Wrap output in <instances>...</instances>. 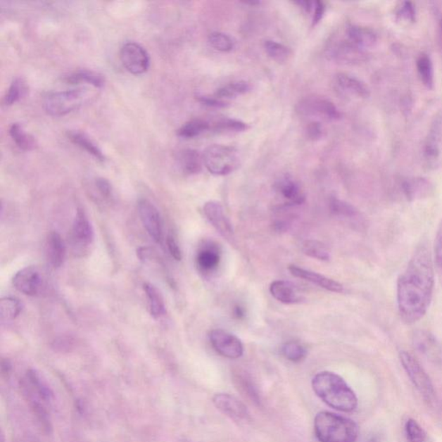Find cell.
<instances>
[{"label":"cell","instance_id":"6da1fadb","mask_svg":"<svg viewBox=\"0 0 442 442\" xmlns=\"http://www.w3.org/2000/svg\"><path fill=\"white\" fill-rule=\"evenodd\" d=\"M434 287L431 253L422 244L415 251L396 285V302L403 322L414 324L424 317L431 303Z\"/></svg>","mask_w":442,"mask_h":442},{"label":"cell","instance_id":"7a4b0ae2","mask_svg":"<svg viewBox=\"0 0 442 442\" xmlns=\"http://www.w3.org/2000/svg\"><path fill=\"white\" fill-rule=\"evenodd\" d=\"M312 387L318 398L334 410L349 413L357 409L358 398L355 392L336 373H317L312 380Z\"/></svg>","mask_w":442,"mask_h":442},{"label":"cell","instance_id":"3957f363","mask_svg":"<svg viewBox=\"0 0 442 442\" xmlns=\"http://www.w3.org/2000/svg\"><path fill=\"white\" fill-rule=\"evenodd\" d=\"M314 429L320 442H356L359 437L355 422L329 411L315 415Z\"/></svg>","mask_w":442,"mask_h":442},{"label":"cell","instance_id":"277c9868","mask_svg":"<svg viewBox=\"0 0 442 442\" xmlns=\"http://www.w3.org/2000/svg\"><path fill=\"white\" fill-rule=\"evenodd\" d=\"M94 95L92 91L87 87L51 93L44 98V108L49 115L64 116L81 108Z\"/></svg>","mask_w":442,"mask_h":442},{"label":"cell","instance_id":"5b68a950","mask_svg":"<svg viewBox=\"0 0 442 442\" xmlns=\"http://www.w3.org/2000/svg\"><path fill=\"white\" fill-rule=\"evenodd\" d=\"M203 163L213 175H229L240 166L239 151L235 147L213 144L204 151Z\"/></svg>","mask_w":442,"mask_h":442},{"label":"cell","instance_id":"8992f818","mask_svg":"<svg viewBox=\"0 0 442 442\" xmlns=\"http://www.w3.org/2000/svg\"><path fill=\"white\" fill-rule=\"evenodd\" d=\"M399 359L401 361L403 369H405L408 377H409L413 386L417 389L424 398L425 401L431 403L436 398V391L431 379L426 372L419 361L410 353L402 351L399 353Z\"/></svg>","mask_w":442,"mask_h":442},{"label":"cell","instance_id":"52a82bcc","mask_svg":"<svg viewBox=\"0 0 442 442\" xmlns=\"http://www.w3.org/2000/svg\"><path fill=\"white\" fill-rule=\"evenodd\" d=\"M296 112L303 117L322 118L327 120L341 119L340 110L333 102L321 96H307L301 100L296 106Z\"/></svg>","mask_w":442,"mask_h":442},{"label":"cell","instance_id":"ba28073f","mask_svg":"<svg viewBox=\"0 0 442 442\" xmlns=\"http://www.w3.org/2000/svg\"><path fill=\"white\" fill-rule=\"evenodd\" d=\"M120 60L130 73H146L150 67V56L146 49L135 42L125 44L120 49Z\"/></svg>","mask_w":442,"mask_h":442},{"label":"cell","instance_id":"9c48e42d","mask_svg":"<svg viewBox=\"0 0 442 442\" xmlns=\"http://www.w3.org/2000/svg\"><path fill=\"white\" fill-rule=\"evenodd\" d=\"M211 345L220 355L236 360L244 353L241 341L236 335L223 329H213L209 333Z\"/></svg>","mask_w":442,"mask_h":442},{"label":"cell","instance_id":"30bf717a","mask_svg":"<svg viewBox=\"0 0 442 442\" xmlns=\"http://www.w3.org/2000/svg\"><path fill=\"white\" fill-rule=\"evenodd\" d=\"M203 212L207 219L213 227L220 232L224 239H226L231 245L235 244V236L232 229L230 220L225 215L224 208L218 201H210L206 203L203 207Z\"/></svg>","mask_w":442,"mask_h":442},{"label":"cell","instance_id":"8fae6325","mask_svg":"<svg viewBox=\"0 0 442 442\" xmlns=\"http://www.w3.org/2000/svg\"><path fill=\"white\" fill-rule=\"evenodd\" d=\"M442 151V110L434 116L427 136L424 156L429 165H436Z\"/></svg>","mask_w":442,"mask_h":442},{"label":"cell","instance_id":"7c38bea8","mask_svg":"<svg viewBox=\"0 0 442 442\" xmlns=\"http://www.w3.org/2000/svg\"><path fill=\"white\" fill-rule=\"evenodd\" d=\"M329 55L335 62L342 64L355 65L367 61L365 49L358 47L349 40H343L332 45Z\"/></svg>","mask_w":442,"mask_h":442},{"label":"cell","instance_id":"4fadbf2b","mask_svg":"<svg viewBox=\"0 0 442 442\" xmlns=\"http://www.w3.org/2000/svg\"><path fill=\"white\" fill-rule=\"evenodd\" d=\"M138 210L140 220L150 237L155 242H161L163 239V223L157 208L151 201L141 199L138 203Z\"/></svg>","mask_w":442,"mask_h":442},{"label":"cell","instance_id":"5bb4252c","mask_svg":"<svg viewBox=\"0 0 442 442\" xmlns=\"http://www.w3.org/2000/svg\"><path fill=\"white\" fill-rule=\"evenodd\" d=\"M413 344L419 353L434 364H442V348L436 336L426 330L415 331Z\"/></svg>","mask_w":442,"mask_h":442},{"label":"cell","instance_id":"9a60e30c","mask_svg":"<svg viewBox=\"0 0 442 442\" xmlns=\"http://www.w3.org/2000/svg\"><path fill=\"white\" fill-rule=\"evenodd\" d=\"M14 288L26 296H33L40 291L42 277L36 267L29 266L15 274L13 278Z\"/></svg>","mask_w":442,"mask_h":442},{"label":"cell","instance_id":"2e32d148","mask_svg":"<svg viewBox=\"0 0 442 442\" xmlns=\"http://www.w3.org/2000/svg\"><path fill=\"white\" fill-rule=\"evenodd\" d=\"M213 402L217 409L234 420H244L248 417L246 406L234 396L218 393L213 396Z\"/></svg>","mask_w":442,"mask_h":442},{"label":"cell","instance_id":"e0dca14e","mask_svg":"<svg viewBox=\"0 0 442 442\" xmlns=\"http://www.w3.org/2000/svg\"><path fill=\"white\" fill-rule=\"evenodd\" d=\"M403 196L409 201L424 199L434 192V185L424 177L406 178L401 182Z\"/></svg>","mask_w":442,"mask_h":442},{"label":"cell","instance_id":"ac0fdd59","mask_svg":"<svg viewBox=\"0 0 442 442\" xmlns=\"http://www.w3.org/2000/svg\"><path fill=\"white\" fill-rule=\"evenodd\" d=\"M72 239L77 245L87 246L93 243L94 232L92 224L83 209L78 208L72 227Z\"/></svg>","mask_w":442,"mask_h":442},{"label":"cell","instance_id":"d6986e66","mask_svg":"<svg viewBox=\"0 0 442 442\" xmlns=\"http://www.w3.org/2000/svg\"><path fill=\"white\" fill-rule=\"evenodd\" d=\"M270 294L278 302L285 304H296L303 302L304 297L299 289L291 282L278 280L270 286Z\"/></svg>","mask_w":442,"mask_h":442},{"label":"cell","instance_id":"ffe728a7","mask_svg":"<svg viewBox=\"0 0 442 442\" xmlns=\"http://www.w3.org/2000/svg\"><path fill=\"white\" fill-rule=\"evenodd\" d=\"M289 270L293 276L310 282V283L318 285L319 287L325 289L327 291L335 293H341L344 291V287H343L342 284L331 279V278L321 275V274L297 267L296 265H289Z\"/></svg>","mask_w":442,"mask_h":442},{"label":"cell","instance_id":"44dd1931","mask_svg":"<svg viewBox=\"0 0 442 442\" xmlns=\"http://www.w3.org/2000/svg\"><path fill=\"white\" fill-rule=\"evenodd\" d=\"M45 254L53 268H60L66 257V246L58 232H52L48 235L45 243Z\"/></svg>","mask_w":442,"mask_h":442},{"label":"cell","instance_id":"7402d4cb","mask_svg":"<svg viewBox=\"0 0 442 442\" xmlns=\"http://www.w3.org/2000/svg\"><path fill=\"white\" fill-rule=\"evenodd\" d=\"M348 40L363 49L375 46L379 37L374 30L364 26L349 25L346 28Z\"/></svg>","mask_w":442,"mask_h":442},{"label":"cell","instance_id":"603a6c76","mask_svg":"<svg viewBox=\"0 0 442 442\" xmlns=\"http://www.w3.org/2000/svg\"><path fill=\"white\" fill-rule=\"evenodd\" d=\"M277 192L289 205H301L305 201V194L300 186L291 177H284L278 180L275 184Z\"/></svg>","mask_w":442,"mask_h":442},{"label":"cell","instance_id":"cb8c5ba5","mask_svg":"<svg viewBox=\"0 0 442 442\" xmlns=\"http://www.w3.org/2000/svg\"><path fill=\"white\" fill-rule=\"evenodd\" d=\"M220 262V253L218 247L208 244L204 246L197 254L198 267L203 272H212L218 268Z\"/></svg>","mask_w":442,"mask_h":442},{"label":"cell","instance_id":"d4e9b609","mask_svg":"<svg viewBox=\"0 0 442 442\" xmlns=\"http://www.w3.org/2000/svg\"><path fill=\"white\" fill-rule=\"evenodd\" d=\"M336 82L339 87L345 92L355 95L360 98H368L370 96V89L365 85V82L360 81V79L354 77L345 73L338 74L336 75Z\"/></svg>","mask_w":442,"mask_h":442},{"label":"cell","instance_id":"484cf974","mask_svg":"<svg viewBox=\"0 0 442 442\" xmlns=\"http://www.w3.org/2000/svg\"><path fill=\"white\" fill-rule=\"evenodd\" d=\"M144 291L146 293L149 313L156 319L161 317L165 314V300L153 284L146 283L144 284Z\"/></svg>","mask_w":442,"mask_h":442},{"label":"cell","instance_id":"4316f807","mask_svg":"<svg viewBox=\"0 0 442 442\" xmlns=\"http://www.w3.org/2000/svg\"><path fill=\"white\" fill-rule=\"evenodd\" d=\"M179 165L184 173L188 175L198 174L203 167V157L196 150L188 149L180 152L178 157Z\"/></svg>","mask_w":442,"mask_h":442},{"label":"cell","instance_id":"83f0119b","mask_svg":"<svg viewBox=\"0 0 442 442\" xmlns=\"http://www.w3.org/2000/svg\"><path fill=\"white\" fill-rule=\"evenodd\" d=\"M68 137L72 143L82 148V150L86 151L87 153L92 155L93 157L99 160V161H105L106 157L105 155L103 154L101 149L99 148L89 137L84 134V133L70 131L68 132Z\"/></svg>","mask_w":442,"mask_h":442},{"label":"cell","instance_id":"f1b7e54d","mask_svg":"<svg viewBox=\"0 0 442 442\" xmlns=\"http://www.w3.org/2000/svg\"><path fill=\"white\" fill-rule=\"evenodd\" d=\"M66 82L70 84H79L82 82H87L90 85L96 87V89H101L105 85V77L100 73L92 70H78L74 72L70 75L66 76Z\"/></svg>","mask_w":442,"mask_h":442},{"label":"cell","instance_id":"f546056e","mask_svg":"<svg viewBox=\"0 0 442 442\" xmlns=\"http://www.w3.org/2000/svg\"><path fill=\"white\" fill-rule=\"evenodd\" d=\"M417 68L421 82L428 89H433L434 86V66L431 58L427 54L419 56Z\"/></svg>","mask_w":442,"mask_h":442},{"label":"cell","instance_id":"4dcf8cb0","mask_svg":"<svg viewBox=\"0 0 442 442\" xmlns=\"http://www.w3.org/2000/svg\"><path fill=\"white\" fill-rule=\"evenodd\" d=\"M23 308L20 300L11 296L3 297L0 301V317L2 321H13L22 313Z\"/></svg>","mask_w":442,"mask_h":442},{"label":"cell","instance_id":"1f68e13d","mask_svg":"<svg viewBox=\"0 0 442 442\" xmlns=\"http://www.w3.org/2000/svg\"><path fill=\"white\" fill-rule=\"evenodd\" d=\"M9 133L11 138L15 144L23 151H32L37 146L35 139L32 135L28 134L23 129L20 124L14 123L11 125Z\"/></svg>","mask_w":442,"mask_h":442},{"label":"cell","instance_id":"d6a6232c","mask_svg":"<svg viewBox=\"0 0 442 442\" xmlns=\"http://www.w3.org/2000/svg\"><path fill=\"white\" fill-rule=\"evenodd\" d=\"M210 125L207 121L200 119L192 120L187 122L178 130L177 135L184 139H194L208 131Z\"/></svg>","mask_w":442,"mask_h":442},{"label":"cell","instance_id":"836d02e7","mask_svg":"<svg viewBox=\"0 0 442 442\" xmlns=\"http://www.w3.org/2000/svg\"><path fill=\"white\" fill-rule=\"evenodd\" d=\"M249 90V84L246 82L240 81L232 82L221 87L220 89L217 90L215 94V97L222 101V99L236 98L239 96V95L248 92Z\"/></svg>","mask_w":442,"mask_h":442},{"label":"cell","instance_id":"e575fe53","mask_svg":"<svg viewBox=\"0 0 442 442\" xmlns=\"http://www.w3.org/2000/svg\"><path fill=\"white\" fill-rule=\"evenodd\" d=\"M265 49L267 55L278 63L287 62L289 56H291V49L285 45L277 43L273 40H266L265 42Z\"/></svg>","mask_w":442,"mask_h":442},{"label":"cell","instance_id":"d590c367","mask_svg":"<svg viewBox=\"0 0 442 442\" xmlns=\"http://www.w3.org/2000/svg\"><path fill=\"white\" fill-rule=\"evenodd\" d=\"M303 251L307 256L318 259V260H329L330 254L327 246L317 240H305L303 244Z\"/></svg>","mask_w":442,"mask_h":442},{"label":"cell","instance_id":"8d00e7d4","mask_svg":"<svg viewBox=\"0 0 442 442\" xmlns=\"http://www.w3.org/2000/svg\"><path fill=\"white\" fill-rule=\"evenodd\" d=\"M281 353L286 360L291 362H300L307 356V349L298 342H286L281 348Z\"/></svg>","mask_w":442,"mask_h":442},{"label":"cell","instance_id":"74e56055","mask_svg":"<svg viewBox=\"0 0 442 442\" xmlns=\"http://www.w3.org/2000/svg\"><path fill=\"white\" fill-rule=\"evenodd\" d=\"M209 44L216 51L230 52L235 47V42L230 36L222 32H213L208 37Z\"/></svg>","mask_w":442,"mask_h":442},{"label":"cell","instance_id":"f35d334b","mask_svg":"<svg viewBox=\"0 0 442 442\" xmlns=\"http://www.w3.org/2000/svg\"><path fill=\"white\" fill-rule=\"evenodd\" d=\"M26 89H26L25 82L21 78L15 79L7 90L5 97H4V104L6 106L13 105L14 103L24 96Z\"/></svg>","mask_w":442,"mask_h":442},{"label":"cell","instance_id":"ab89813d","mask_svg":"<svg viewBox=\"0 0 442 442\" xmlns=\"http://www.w3.org/2000/svg\"><path fill=\"white\" fill-rule=\"evenodd\" d=\"M330 210L335 215L354 218L359 215V211L355 207L344 201L339 200L337 198H332L329 203Z\"/></svg>","mask_w":442,"mask_h":442},{"label":"cell","instance_id":"60d3db41","mask_svg":"<svg viewBox=\"0 0 442 442\" xmlns=\"http://www.w3.org/2000/svg\"><path fill=\"white\" fill-rule=\"evenodd\" d=\"M248 129V125L244 122L234 119H223L213 125V130L217 132H241Z\"/></svg>","mask_w":442,"mask_h":442},{"label":"cell","instance_id":"b9f144b4","mask_svg":"<svg viewBox=\"0 0 442 442\" xmlns=\"http://www.w3.org/2000/svg\"><path fill=\"white\" fill-rule=\"evenodd\" d=\"M405 434L408 442H427L424 429L414 419H409L405 424Z\"/></svg>","mask_w":442,"mask_h":442},{"label":"cell","instance_id":"7bdbcfd3","mask_svg":"<svg viewBox=\"0 0 442 442\" xmlns=\"http://www.w3.org/2000/svg\"><path fill=\"white\" fill-rule=\"evenodd\" d=\"M434 268L442 285V221L438 227L436 240H434Z\"/></svg>","mask_w":442,"mask_h":442},{"label":"cell","instance_id":"ee69618b","mask_svg":"<svg viewBox=\"0 0 442 442\" xmlns=\"http://www.w3.org/2000/svg\"><path fill=\"white\" fill-rule=\"evenodd\" d=\"M396 13L399 19L405 22L414 23L417 19V11L412 2H403Z\"/></svg>","mask_w":442,"mask_h":442},{"label":"cell","instance_id":"f6af8a7d","mask_svg":"<svg viewBox=\"0 0 442 442\" xmlns=\"http://www.w3.org/2000/svg\"><path fill=\"white\" fill-rule=\"evenodd\" d=\"M94 185L96 187L98 192L106 199H109L113 194V188L108 180L106 178L97 177L95 179Z\"/></svg>","mask_w":442,"mask_h":442},{"label":"cell","instance_id":"bcb514c9","mask_svg":"<svg viewBox=\"0 0 442 442\" xmlns=\"http://www.w3.org/2000/svg\"><path fill=\"white\" fill-rule=\"evenodd\" d=\"M308 138L311 140H317L322 138L323 130L322 125L317 121H312L306 129Z\"/></svg>","mask_w":442,"mask_h":442},{"label":"cell","instance_id":"7dc6e473","mask_svg":"<svg viewBox=\"0 0 442 442\" xmlns=\"http://www.w3.org/2000/svg\"><path fill=\"white\" fill-rule=\"evenodd\" d=\"M166 244L168 250H169L171 256H172L175 260L181 261L182 258V251L180 247L178 246L177 240L175 239L173 236H168Z\"/></svg>","mask_w":442,"mask_h":442},{"label":"cell","instance_id":"c3c4849f","mask_svg":"<svg viewBox=\"0 0 442 442\" xmlns=\"http://www.w3.org/2000/svg\"><path fill=\"white\" fill-rule=\"evenodd\" d=\"M197 100L201 104L209 106V108H226L227 103L217 99L216 97L203 96V95H198Z\"/></svg>","mask_w":442,"mask_h":442},{"label":"cell","instance_id":"681fc988","mask_svg":"<svg viewBox=\"0 0 442 442\" xmlns=\"http://www.w3.org/2000/svg\"><path fill=\"white\" fill-rule=\"evenodd\" d=\"M314 10L313 25H315L322 20L323 15L325 13L326 6L323 2L316 1L315 2Z\"/></svg>","mask_w":442,"mask_h":442},{"label":"cell","instance_id":"f907efd6","mask_svg":"<svg viewBox=\"0 0 442 442\" xmlns=\"http://www.w3.org/2000/svg\"><path fill=\"white\" fill-rule=\"evenodd\" d=\"M296 4L302 7L307 13H310L311 10H313L315 6V2L310 1H298L296 2Z\"/></svg>","mask_w":442,"mask_h":442},{"label":"cell","instance_id":"816d5d0a","mask_svg":"<svg viewBox=\"0 0 442 442\" xmlns=\"http://www.w3.org/2000/svg\"><path fill=\"white\" fill-rule=\"evenodd\" d=\"M234 315L237 319H242L245 317V310L240 306H236L234 310Z\"/></svg>","mask_w":442,"mask_h":442},{"label":"cell","instance_id":"f5cc1de1","mask_svg":"<svg viewBox=\"0 0 442 442\" xmlns=\"http://www.w3.org/2000/svg\"><path fill=\"white\" fill-rule=\"evenodd\" d=\"M441 32H442V19H441Z\"/></svg>","mask_w":442,"mask_h":442}]
</instances>
